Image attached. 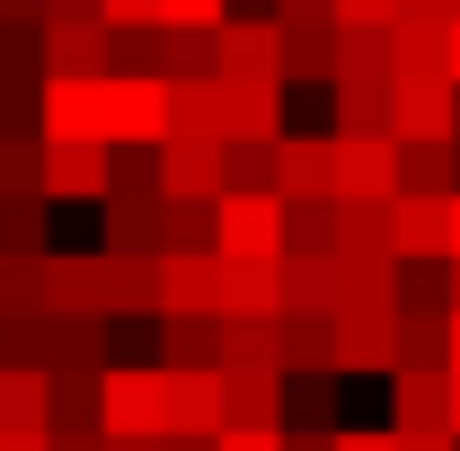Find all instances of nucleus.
Here are the masks:
<instances>
[{"label":"nucleus","mask_w":460,"mask_h":451,"mask_svg":"<svg viewBox=\"0 0 460 451\" xmlns=\"http://www.w3.org/2000/svg\"><path fill=\"white\" fill-rule=\"evenodd\" d=\"M337 372L345 381H363V372H399V301H381V292H345L337 301Z\"/></svg>","instance_id":"obj_1"},{"label":"nucleus","mask_w":460,"mask_h":451,"mask_svg":"<svg viewBox=\"0 0 460 451\" xmlns=\"http://www.w3.org/2000/svg\"><path fill=\"white\" fill-rule=\"evenodd\" d=\"M98 124L107 142H169V71H107L98 80Z\"/></svg>","instance_id":"obj_2"},{"label":"nucleus","mask_w":460,"mask_h":451,"mask_svg":"<svg viewBox=\"0 0 460 451\" xmlns=\"http://www.w3.org/2000/svg\"><path fill=\"white\" fill-rule=\"evenodd\" d=\"M292 248V204L275 186H230L222 195V257H284Z\"/></svg>","instance_id":"obj_3"},{"label":"nucleus","mask_w":460,"mask_h":451,"mask_svg":"<svg viewBox=\"0 0 460 451\" xmlns=\"http://www.w3.org/2000/svg\"><path fill=\"white\" fill-rule=\"evenodd\" d=\"M107 434H169V372L160 363H107Z\"/></svg>","instance_id":"obj_4"},{"label":"nucleus","mask_w":460,"mask_h":451,"mask_svg":"<svg viewBox=\"0 0 460 451\" xmlns=\"http://www.w3.org/2000/svg\"><path fill=\"white\" fill-rule=\"evenodd\" d=\"M45 195L54 204H107L115 195V142H45Z\"/></svg>","instance_id":"obj_5"},{"label":"nucleus","mask_w":460,"mask_h":451,"mask_svg":"<svg viewBox=\"0 0 460 451\" xmlns=\"http://www.w3.org/2000/svg\"><path fill=\"white\" fill-rule=\"evenodd\" d=\"M160 372H169V434H222L230 425L222 363H160Z\"/></svg>","instance_id":"obj_6"},{"label":"nucleus","mask_w":460,"mask_h":451,"mask_svg":"<svg viewBox=\"0 0 460 451\" xmlns=\"http://www.w3.org/2000/svg\"><path fill=\"white\" fill-rule=\"evenodd\" d=\"M213 54H222V80H284V18H222Z\"/></svg>","instance_id":"obj_7"},{"label":"nucleus","mask_w":460,"mask_h":451,"mask_svg":"<svg viewBox=\"0 0 460 451\" xmlns=\"http://www.w3.org/2000/svg\"><path fill=\"white\" fill-rule=\"evenodd\" d=\"M337 195L345 204H390L399 195V133H363V142L337 133Z\"/></svg>","instance_id":"obj_8"},{"label":"nucleus","mask_w":460,"mask_h":451,"mask_svg":"<svg viewBox=\"0 0 460 451\" xmlns=\"http://www.w3.org/2000/svg\"><path fill=\"white\" fill-rule=\"evenodd\" d=\"M45 62H54L62 80H98V71H115V18H107V9L54 18V27H45Z\"/></svg>","instance_id":"obj_9"},{"label":"nucleus","mask_w":460,"mask_h":451,"mask_svg":"<svg viewBox=\"0 0 460 451\" xmlns=\"http://www.w3.org/2000/svg\"><path fill=\"white\" fill-rule=\"evenodd\" d=\"M275 195H337V133H284L275 142Z\"/></svg>","instance_id":"obj_10"},{"label":"nucleus","mask_w":460,"mask_h":451,"mask_svg":"<svg viewBox=\"0 0 460 451\" xmlns=\"http://www.w3.org/2000/svg\"><path fill=\"white\" fill-rule=\"evenodd\" d=\"M177 310H222V248H169L160 257V319Z\"/></svg>","instance_id":"obj_11"},{"label":"nucleus","mask_w":460,"mask_h":451,"mask_svg":"<svg viewBox=\"0 0 460 451\" xmlns=\"http://www.w3.org/2000/svg\"><path fill=\"white\" fill-rule=\"evenodd\" d=\"M222 372H284V310H222Z\"/></svg>","instance_id":"obj_12"},{"label":"nucleus","mask_w":460,"mask_h":451,"mask_svg":"<svg viewBox=\"0 0 460 451\" xmlns=\"http://www.w3.org/2000/svg\"><path fill=\"white\" fill-rule=\"evenodd\" d=\"M399 142H460V80H399Z\"/></svg>","instance_id":"obj_13"},{"label":"nucleus","mask_w":460,"mask_h":451,"mask_svg":"<svg viewBox=\"0 0 460 451\" xmlns=\"http://www.w3.org/2000/svg\"><path fill=\"white\" fill-rule=\"evenodd\" d=\"M107 80V71H98ZM98 80H45L36 89V107H45V142H107V124H98Z\"/></svg>","instance_id":"obj_14"},{"label":"nucleus","mask_w":460,"mask_h":451,"mask_svg":"<svg viewBox=\"0 0 460 451\" xmlns=\"http://www.w3.org/2000/svg\"><path fill=\"white\" fill-rule=\"evenodd\" d=\"M390 425H399V434L452 425V372H416V363H399V372H390Z\"/></svg>","instance_id":"obj_15"},{"label":"nucleus","mask_w":460,"mask_h":451,"mask_svg":"<svg viewBox=\"0 0 460 451\" xmlns=\"http://www.w3.org/2000/svg\"><path fill=\"white\" fill-rule=\"evenodd\" d=\"M337 301H345L337 248H284V310H337Z\"/></svg>","instance_id":"obj_16"},{"label":"nucleus","mask_w":460,"mask_h":451,"mask_svg":"<svg viewBox=\"0 0 460 451\" xmlns=\"http://www.w3.org/2000/svg\"><path fill=\"white\" fill-rule=\"evenodd\" d=\"M337 18H301L284 27V80L292 89H337Z\"/></svg>","instance_id":"obj_17"},{"label":"nucleus","mask_w":460,"mask_h":451,"mask_svg":"<svg viewBox=\"0 0 460 451\" xmlns=\"http://www.w3.org/2000/svg\"><path fill=\"white\" fill-rule=\"evenodd\" d=\"M0 425L9 434H54V372L45 363H9L0 372Z\"/></svg>","instance_id":"obj_18"},{"label":"nucleus","mask_w":460,"mask_h":451,"mask_svg":"<svg viewBox=\"0 0 460 451\" xmlns=\"http://www.w3.org/2000/svg\"><path fill=\"white\" fill-rule=\"evenodd\" d=\"M169 195L222 204L230 195V142H186V133H169Z\"/></svg>","instance_id":"obj_19"},{"label":"nucleus","mask_w":460,"mask_h":451,"mask_svg":"<svg viewBox=\"0 0 460 451\" xmlns=\"http://www.w3.org/2000/svg\"><path fill=\"white\" fill-rule=\"evenodd\" d=\"M328 107H337V133H345V142H363V133H399V89H381V80H337Z\"/></svg>","instance_id":"obj_20"},{"label":"nucleus","mask_w":460,"mask_h":451,"mask_svg":"<svg viewBox=\"0 0 460 451\" xmlns=\"http://www.w3.org/2000/svg\"><path fill=\"white\" fill-rule=\"evenodd\" d=\"M337 80H381V89H399V27H345L337 36Z\"/></svg>","instance_id":"obj_21"},{"label":"nucleus","mask_w":460,"mask_h":451,"mask_svg":"<svg viewBox=\"0 0 460 451\" xmlns=\"http://www.w3.org/2000/svg\"><path fill=\"white\" fill-rule=\"evenodd\" d=\"M452 257V195H399V266Z\"/></svg>","instance_id":"obj_22"},{"label":"nucleus","mask_w":460,"mask_h":451,"mask_svg":"<svg viewBox=\"0 0 460 451\" xmlns=\"http://www.w3.org/2000/svg\"><path fill=\"white\" fill-rule=\"evenodd\" d=\"M222 310H284V257H222Z\"/></svg>","instance_id":"obj_23"},{"label":"nucleus","mask_w":460,"mask_h":451,"mask_svg":"<svg viewBox=\"0 0 460 451\" xmlns=\"http://www.w3.org/2000/svg\"><path fill=\"white\" fill-rule=\"evenodd\" d=\"M284 372H337V310H284Z\"/></svg>","instance_id":"obj_24"},{"label":"nucleus","mask_w":460,"mask_h":451,"mask_svg":"<svg viewBox=\"0 0 460 451\" xmlns=\"http://www.w3.org/2000/svg\"><path fill=\"white\" fill-rule=\"evenodd\" d=\"M54 80L45 62V27H0V98H36Z\"/></svg>","instance_id":"obj_25"},{"label":"nucleus","mask_w":460,"mask_h":451,"mask_svg":"<svg viewBox=\"0 0 460 451\" xmlns=\"http://www.w3.org/2000/svg\"><path fill=\"white\" fill-rule=\"evenodd\" d=\"M399 195H460V142H399Z\"/></svg>","instance_id":"obj_26"},{"label":"nucleus","mask_w":460,"mask_h":451,"mask_svg":"<svg viewBox=\"0 0 460 451\" xmlns=\"http://www.w3.org/2000/svg\"><path fill=\"white\" fill-rule=\"evenodd\" d=\"M399 363L452 372V310H399Z\"/></svg>","instance_id":"obj_27"},{"label":"nucleus","mask_w":460,"mask_h":451,"mask_svg":"<svg viewBox=\"0 0 460 451\" xmlns=\"http://www.w3.org/2000/svg\"><path fill=\"white\" fill-rule=\"evenodd\" d=\"M160 363H222V310H177V319H160Z\"/></svg>","instance_id":"obj_28"},{"label":"nucleus","mask_w":460,"mask_h":451,"mask_svg":"<svg viewBox=\"0 0 460 451\" xmlns=\"http://www.w3.org/2000/svg\"><path fill=\"white\" fill-rule=\"evenodd\" d=\"M45 301L54 310H98V248H54L45 257Z\"/></svg>","instance_id":"obj_29"},{"label":"nucleus","mask_w":460,"mask_h":451,"mask_svg":"<svg viewBox=\"0 0 460 451\" xmlns=\"http://www.w3.org/2000/svg\"><path fill=\"white\" fill-rule=\"evenodd\" d=\"M45 248H54V195L0 204V257H45Z\"/></svg>","instance_id":"obj_30"},{"label":"nucleus","mask_w":460,"mask_h":451,"mask_svg":"<svg viewBox=\"0 0 460 451\" xmlns=\"http://www.w3.org/2000/svg\"><path fill=\"white\" fill-rule=\"evenodd\" d=\"M337 381H345V372H284V425L337 434Z\"/></svg>","instance_id":"obj_31"},{"label":"nucleus","mask_w":460,"mask_h":451,"mask_svg":"<svg viewBox=\"0 0 460 451\" xmlns=\"http://www.w3.org/2000/svg\"><path fill=\"white\" fill-rule=\"evenodd\" d=\"M230 425H284V372H222Z\"/></svg>","instance_id":"obj_32"},{"label":"nucleus","mask_w":460,"mask_h":451,"mask_svg":"<svg viewBox=\"0 0 460 451\" xmlns=\"http://www.w3.org/2000/svg\"><path fill=\"white\" fill-rule=\"evenodd\" d=\"M45 195V133H0V204Z\"/></svg>","instance_id":"obj_33"},{"label":"nucleus","mask_w":460,"mask_h":451,"mask_svg":"<svg viewBox=\"0 0 460 451\" xmlns=\"http://www.w3.org/2000/svg\"><path fill=\"white\" fill-rule=\"evenodd\" d=\"M399 80H452V27H399Z\"/></svg>","instance_id":"obj_34"},{"label":"nucleus","mask_w":460,"mask_h":451,"mask_svg":"<svg viewBox=\"0 0 460 451\" xmlns=\"http://www.w3.org/2000/svg\"><path fill=\"white\" fill-rule=\"evenodd\" d=\"M399 310H452V257H407L399 266Z\"/></svg>","instance_id":"obj_35"},{"label":"nucleus","mask_w":460,"mask_h":451,"mask_svg":"<svg viewBox=\"0 0 460 451\" xmlns=\"http://www.w3.org/2000/svg\"><path fill=\"white\" fill-rule=\"evenodd\" d=\"M169 248H222V204L169 195Z\"/></svg>","instance_id":"obj_36"},{"label":"nucleus","mask_w":460,"mask_h":451,"mask_svg":"<svg viewBox=\"0 0 460 451\" xmlns=\"http://www.w3.org/2000/svg\"><path fill=\"white\" fill-rule=\"evenodd\" d=\"M160 71H169V80H204V71H222V54H213V27H169Z\"/></svg>","instance_id":"obj_37"},{"label":"nucleus","mask_w":460,"mask_h":451,"mask_svg":"<svg viewBox=\"0 0 460 451\" xmlns=\"http://www.w3.org/2000/svg\"><path fill=\"white\" fill-rule=\"evenodd\" d=\"M45 257H0V310H54L45 301Z\"/></svg>","instance_id":"obj_38"},{"label":"nucleus","mask_w":460,"mask_h":451,"mask_svg":"<svg viewBox=\"0 0 460 451\" xmlns=\"http://www.w3.org/2000/svg\"><path fill=\"white\" fill-rule=\"evenodd\" d=\"M169 27H115V71H160Z\"/></svg>","instance_id":"obj_39"},{"label":"nucleus","mask_w":460,"mask_h":451,"mask_svg":"<svg viewBox=\"0 0 460 451\" xmlns=\"http://www.w3.org/2000/svg\"><path fill=\"white\" fill-rule=\"evenodd\" d=\"M230 186H275V142H230Z\"/></svg>","instance_id":"obj_40"},{"label":"nucleus","mask_w":460,"mask_h":451,"mask_svg":"<svg viewBox=\"0 0 460 451\" xmlns=\"http://www.w3.org/2000/svg\"><path fill=\"white\" fill-rule=\"evenodd\" d=\"M230 0H160V27H222Z\"/></svg>","instance_id":"obj_41"},{"label":"nucleus","mask_w":460,"mask_h":451,"mask_svg":"<svg viewBox=\"0 0 460 451\" xmlns=\"http://www.w3.org/2000/svg\"><path fill=\"white\" fill-rule=\"evenodd\" d=\"M213 451H292V443H284V425H222Z\"/></svg>","instance_id":"obj_42"},{"label":"nucleus","mask_w":460,"mask_h":451,"mask_svg":"<svg viewBox=\"0 0 460 451\" xmlns=\"http://www.w3.org/2000/svg\"><path fill=\"white\" fill-rule=\"evenodd\" d=\"M337 27H399V0H337Z\"/></svg>","instance_id":"obj_43"},{"label":"nucleus","mask_w":460,"mask_h":451,"mask_svg":"<svg viewBox=\"0 0 460 451\" xmlns=\"http://www.w3.org/2000/svg\"><path fill=\"white\" fill-rule=\"evenodd\" d=\"M337 451H399V425H337Z\"/></svg>","instance_id":"obj_44"},{"label":"nucleus","mask_w":460,"mask_h":451,"mask_svg":"<svg viewBox=\"0 0 460 451\" xmlns=\"http://www.w3.org/2000/svg\"><path fill=\"white\" fill-rule=\"evenodd\" d=\"M0 27H54V0H0Z\"/></svg>","instance_id":"obj_45"},{"label":"nucleus","mask_w":460,"mask_h":451,"mask_svg":"<svg viewBox=\"0 0 460 451\" xmlns=\"http://www.w3.org/2000/svg\"><path fill=\"white\" fill-rule=\"evenodd\" d=\"M399 27H452V0H399Z\"/></svg>","instance_id":"obj_46"},{"label":"nucleus","mask_w":460,"mask_h":451,"mask_svg":"<svg viewBox=\"0 0 460 451\" xmlns=\"http://www.w3.org/2000/svg\"><path fill=\"white\" fill-rule=\"evenodd\" d=\"M115 27H160V0H107Z\"/></svg>","instance_id":"obj_47"},{"label":"nucleus","mask_w":460,"mask_h":451,"mask_svg":"<svg viewBox=\"0 0 460 451\" xmlns=\"http://www.w3.org/2000/svg\"><path fill=\"white\" fill-rule=\"evenodd\" d=\"M275 18H284V27H301V18H337V0H275Z\"/></svg>","instance_id":"obj_48"},{"label":"nucleus","mask_w":460,"mask_h":451,"mask_svg":"<svg viewBox=\"0 0 460 451\" xmlns=\"http://www.w3.org/2000/svg\"><path fill=\"white\" fill-rule=\"evenodd\" d=\"M399 451H460L452 425H434V434H399Z\"/></svg>","instance_id":"obj_49"},{"label":"nucleus","mask_w":460,"mask_h":451,"mask_svg":"<svg viewBox=\"0 0 460 451\" xmlns=\"http://www.w3.org/2000/svg\"><path fill=\"white\" fill-rule=\"evenodd\" d=\"M284 443L292 451H337V434H319V425H284Z\"/></svg>","instance_id":"obj_50"},{"label":"nucleus","mask_w":460,"mask_h":451,"mask_svg":"<svg viewBox=\"0 0 460 451\" xmlns=\"http://www.w3.org/2000/svg\"><path fill=\"white\" fill-rule=\"evenodd\" d=\"M0 451H54V434H9L0 425Z\"/></svg>","instance_id":"obj_51"},{"label":"nucleus","mask_w":460,"mask_h":451,"mask_svg":"<svg viewBox=\"0 0 460 451\" xmlns=\"http://www.w3.org/2000/svg\"><path fill=\"white\" fill-rule=\"evenodd\" d=\"M222 434H160V451H213Z\"/></svg>","instance_id":"obj_52"},{"label":"nucleus","mask_w":460,"mask_h":451,"mask_svg":"<svg viewBox=\"0 0 460 451\" xmlns=\"http://www.w3.org/2000/svg\"><path fill=\"white\" fill-rule=\"evenodd\" d=\"M89 9H107V0H54V18H89Z\"/></svg>","instance_id":"obj_53"},{"label":"nucleus","mask_w":460,"mask_h":451,"mask_svg":"<svg viewBox=\"0 0 460 451\" xmlns=\"http://www.w3.org/2000/svg\"><path fill=\"white\" fill-rule=\"evenodd\" d=\"M452 372H460V310H452Z\"/></svg>","instance_id":"obj_54"},{"label":"nucleus","mask_w":460,"mask_h":451,"mask_svg":"<svg viewBox=\"0 0 460 451\" xmlns=\"http://www.w3.org/2000/svg\"><path fill=\"white\" fill-rule=\"evenodd\" d=\"M452 434H460V372H452Z\"/></svg>","instance_id":"obj_55"},{"label":"nucleus","mask_w":460,"mask_h":451,"mask_svg":"<svg viewBox=\"0 0 460 451\" xmlns=\"http://www.w3.org/2000/svg\"><path fill=\"white\" fill-rule=\"evenodd\" d=\"M452 257H460V195H452Z\"/></svg>","instance_id":"obj_56"},{"label":"nucleus","mask_w":460,"mask_h":451,"mask_svg":"<svg viewBox=\"0 0 460 451\" xmlns=\"http://www.w3.org/2000/svg\"><path fill=\"white\" fill-rule=\"evenodd\" d=\"M452 80H460V18H452Z\"/></svg>","instance_id":"obj_57"},{"label":"nucleus","mask_w":460,"mask_h":451,"mask_svg":"<svg viewBox=\"0 0 460 451\" xmlns=\"http://www.w3.org/2000/svg\"><path fill=\"white\" fill-rule=\"evenodd\" d=\"M452 310H460V257H452Z\"/></svg>","instance_id":"obj_58"},{"label":"nucleus","mask_w":460,"mask_h":451,"mask_svg":"<svg viewBox=\"0 0 460 451\" xmlns=\"http://www.w3.org/2000/svg\"><path fill=\"white\" fill-rule=\"evenodd\" d=\"M452 18H460V0H452Z\"/></svg>","instance_id":"obj_59"}]
</instances>
